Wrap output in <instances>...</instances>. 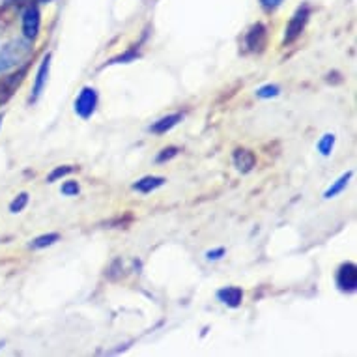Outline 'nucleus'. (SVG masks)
I'll use <instances>...</instances> for the list:
<instances>
[{"label":"nucleus","instance_id":"f257e3e1","mask_svg":"<svg viewBox=\"0 0 357 357\" xmlns=\"http://www.w3.org/2000/svg\"><path fill=\"white\" fill-rule=\"evenodd\" d=\"M30 54H32L30 40H15L8 43L6 47H2V51H0V73L19 66L23 60L29 59Z\"/></svg>","mask_w":357,"mask_h":357},{"label":"nucleus","instance_id":"f03ea898","mask_svg":"<svg viewBox=\"0 0 357 357\" xmlns=\"http://www.w3.org/2000/svg\"><path fill=\"white\" fill-rule=\"evenodd\" d=\"M309 17L310 8L307 6V4H303V6H299L298 10H296V13H294L292 17H290V21H288L287 30H284V45H290V43H294V41L298 40L299 36H301V32L305 30V26H307Z\"/></svg>","mask_w":357,"mask_h":357},{"label":"nucleus","instance_id":"7ed1b4c3","mask_svg":"<svg viewBox=\"0 0 357 357\" xmlns=\"http://www.w3.org/2000/svg\"><path fill=\"white\" fill-rule=\"evenodd\" d=\"M96 107H98V92L96 88L84 86L79 92L75 100V112L82 120H88L96 112Z\"/></svg>","mask_w":357,"mask_h":357},{"label":"nucleus","instance_id":"20e7f679","mask_svg":"<svg viewBox=\"0 0 357 357\" xmlns=\"http://www.w3.org/2000/svg\"><path fill=\"white\" fill-rule=\"evenodd\" d=\"M337 287L340 292H356L357 290V266L354 262H346L337 270Z\"/></svg>","mask_w":357,"mask_h":357},{"label":"nucleus","instance_id":"39448f33","mask_svg":"<svg viewBox=\"0 0 357 357\" xmlns=\"http://www.w3.org/2000/svg\"><path fill=\"white\" fill-rule=\"evenodd\" d=\"M40 26H41V15L40 10L36 4H29L24 8L23 12V34L26 40L34 41L40 34Z\"/></svg>","mask_w":357,"mask_h":357},{"label":"nucleus","instance_id":"423d86ee","mask_svg":"<svg viewBox=\"0 0 357 357\" xmlns=\"http://www.w3.org/2000/svg\"><path fill=\"white\" fill-rule=\"evenodd\" d=\"M245 45L251 53H264L266 45H268V29L262 23L252 24L245 36Z\"/></svg>","mask_w":357,"mask_h":357},{"label":"nucleus","instance_id":"0eeeda50","mask_svg":"<svg viewBox=\"0 0 357 357\" xmlns=\"http://www.w3.org/2000/svg\"><path fill=\"white\" fill-rule=\"evenodd\" d=\"M24 75H26V68L23 70H19L17 73H13V75L2 77L0 79V105H4L10 101V98L15 92V88H19V84L23 82Z\"/></svg>","mask_w":357,"mask_h":357},{"label":"nucleus","instance_id":"6e6552de","mask_svg":"<svg viewBox=\"0 0 357 357\" xmlns=\"http://www.w3.org/2000/svg\"><path fill=\"white\" fill-rule=\"evenodd\" d=\"M51 59L53 54L47 53L45 59L41 60L40 68H38V73H36V82H34V90H32V96H30V103L38 101V98L43 92V88L47 86V79H49V70H51Z\"/></svg>","mask_w":357,"mask_h":357},{"label":"nucleus","instance_id":"1a4fd4ad","mask_svg":"<svg viewBox=\"0 0 357 357\" xmlns=\"http://www.w3.org/2000/svg\"><path fill=\"white\" fill-rule=\"evenodd\" d=\"M234 165L236 169L247 174V172H251L255 167H257V155L251 152V150H247V148H238L234 152Z\"/></svg>","mask_w":357,"mask_h":357},{"label":"nucleus","instance_id":"9d476101","mask_svg":"<svg viewBox=\"0 0 357 357\" xmlns=\"http://www.w3.org/2000/svg\"><path fill=\"white\" fill-rule=\"evenodd\" d=\"M217 299L225 303L230 309H238L243 301V290L238 287H227L221 288L219 292H217Z\"/></svg>","mask_w":357,"mask_h":357},{"label":"nucleus","instance_id":"9b49d317","mask_svg":"<svg viewBox=\"0 0 357 357\" xmlns=\"http://www.w3.org/2000/svg\"><path fill=\"white\" fill-rule=\"evenodd\" d=\"M182 120H183V114H169V116H163L161 120L152 123V126H150V131H152L153 135H165L167 131L176 128V126L182 122Z\"/></svg>","mask_w":357,"mask_h":357},{"label":"nucleus","instance_id":"f8f14e48","mask_svg":"<svg viewBox=\"0 0 357 357\" xmlns=\"http://www.w3.org/2000/svg\"><path fill=\"white\" fill-rule=\"evenodd\" d=\"M165 180L163 176H144V178H141L139 182L133 183V189L135 191H139V193H152V191H155L158 188H161V185H165Z\"/></svg>","mask_w":357,"mask_h":357},{"label":"nucleus","instance_id":"ddd939ff","mask_svg":"<svg viewBox=\"0 0 357 357\" xmlns=\"http://www.w3.org/2000/svg\"><path fill=\"white\" fill-rule=\"evenodd\" d=\"M351 176H354V172H351V170L350 172H346V174L340 176L339 180H337V182H335L333 185H331V188L326 191V193H324V197H326V199H333V197H337L339 193H342V191L346 189V185H348V182H350Z\"/></svg>","mask_w":357,"mask_h":357},{"label":"nucleus","instance_id":"4468645a","mask_svg":"<svg viewBox=\"0 0 357 357\" xmlns=\"http://www.w3.org/2000/svg\"><path fill=\"white\" fill-rule=\"evenodd\" d=\"M60 240V234L56 232H51V234H43V236H38L34 241H30V249H45V247H51L54 245L56 241Z\"/></svg>","mask_w":357,"mask_h":357},{"label":"nucleus","instance_id":"2eb2a0df","mask_svg":"<svg viewBox=\"0 0 357 357\" xmlns=\"http://www.w3.org/2000/svg\"><path fill=\"white\" fill-rule=\"evenodd\" d=\"M333 146H335V135H333V133H326V135H324L317 144L318 152L322 153L324 158H329V155H331V152H333Z\"/></svg>","mask_w":357,"mask_h":357},{"label":"nucleus","instance_id":"dca6fc26","mask_svg":"<svg viewBox=\"0 0 357 357\" xmlns=\"http://www.w3.org/2000/svg\"><path fill=\"white\" fill-rule=\"evenodd\" d=\"M77 167H73V165H64V167H56V169L51 172V174L47 176V183H53L56 182L59 178H64V176L71 174V172H75Z\"/></svg>","mask_w":357,"mask_h":357},{"label":"nucleus","instance_id":"f3484780","mask_svg":"<svg viewBox=\"0 0 357 357\" xmlns=\"http://www.w3.org/2000/svg\"><path fill=\"white\" fill-rule=\"evenodd\" d=\"M279 94H281V88L277 84H266L257 90V96L260 100H270V98H277Z\"/></svg>","mask_w":357,"mask_h":357},{"label":"nucleus","instance_id":"a211bd4d","mask_svg":"<svg viewBox=\"0 0 357 357\" xmlns=\"http://www.w3.org/2000/svg\"><path fill=\"white\" fill-rule=\"evenodd\" d=\"M29 204V193H19L15 199L10 202V211L12 213H19V211H23Z\"/></svg>","mask_w":357,"mask_h":357},{"label":"nucleus","instance_id":"6ab92c4d","mask_svg":"<svg viewBox=\"0 0 357 357\" xmlns=\"http://www.w3.org/2000/svg\"><path fill=\"white\" fill-rule=\"evenodd\" d=\"M180 153V148L178 146H169V148H163L161 152L158 153V158H155V161L158 163H167V161H170L172 158H176Z\"/></svg>","mask_w":357,"mask_h":357},{"label":"nucleus","instance_id":"aec40b11","mask_svg":"<svg viewBox=\"0 0 357 357\" xmlns=\"http://www.w3.org/2000/svg\"><path fill=\"white\" fill-rule=\"evenodd\" d=\"M139 56H141V54L137 53V51H129V53L120 54L116 59H112L109 64H128V62H133V60L139 59Z\"/></svg>","mask_w":357,"mask_h":357},{"label":"nucleus","instance_id":"412c9836","mask_svg":"<svg viewBox=\"0 0 357 357\" xmlns=\"http://www.w3.org/2000/svg\"><path fill=\"white\" fill-rule=\"evenodd\" d=\"M79 191H81V188H79V183L75 180H70V182H66L62 185V195L64 197H75V195H79Z\"/></svg>","mask_w":357,"mask_h":357},{"label":"nucleus","instance_id":"4be33fe9","mask_svg":"<svg viewBox=\"0 0 357 357\" xmlns=\"http://www.w3.org/2000/svg\"><path fill=\"white\" fill-rule=\"evenodd\" d=\"M225 247H217V249H211V251L206 252V258L208 260H219V258L225 257Z\"/></svg>","mask_w":357,"mask_h":357},{"label":"nucleus","instance_id":"5701e85b","mask_svg":"<svg viewBox=\"0 0 357 357\" xmlns=\"http://www.w3.org/2000/svg\"><path fill=\"white\" fill-rule=\"evenodd\" d=\"M260 4H262L264 10H268V12H273L277 8L281 6L282 0H260Z\"/></svg>","mask_w":357,"mask_h":357},{"label":"nucleus","instance_id":"b1692460","mask_svg":"<svg viewBox=\"0 0 357 357\" xmlns=\"http://www.w3.org/2000/svg\"><path fill=\"white\" fill-rule=\"evenodd\" d=\"M34 2H38V4H43V2H49V0H34Z\"/></svg>","mask_w":357,"mask_h":357},{"label":"nucleus","instance_id":"393cba45","mask_svg":"<svg viewBox=\"0 0 357 357\" xmlns=\"http://www.w3.org/2000/svg\"><path fill=\"white\" fill-rule=\"evenodd\" d=\"M0 123H2V116H0Z\"/></svg>","mask_w":357,"mask_h":357}]
</instances>
